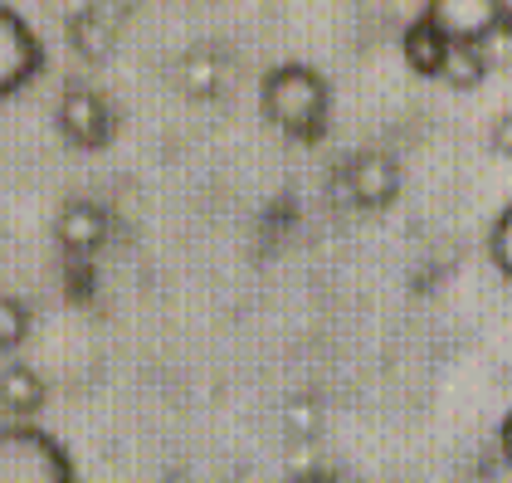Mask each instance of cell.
I'll return each mask as SVG.
<instances>
[{"label":"cell","mask_w":512,"mask_h":483,"mask_svg":"<svg viewBox=\"0 0 512 483\" xmlns=\"http://www.w3.org/2000/svg\"><path fill=\"white\" fill-rule=\"evenodd\" d=\"M259 103H264V118L274 127H283L288 137L313 142V137H322L327 113H332V88L313 64L288 59V64H274L259 79Z\"/></svg>","instance_id":"obj_1"},{"label":"cell","mask_w":512,"mask_h":483,"mask_svg":"<svg viewBox=\"0 0 512 483\" xmlns=\"http://www.w3.org/2000/svg\"><path fill=\"white\" fill-rule=\"evenodd\" d=\"M0 483H79L69 449L30 420L0 425Z\"/></svg>","instance_id":"obj_2"},{"label":"cell","mask_w":512,"mask_h":483,"mask_svg":"<svg viewBox=\"0 0 512 483\" xmlns=\"http://www.w3.org/2000/svg\"><path fill=\"white\" fill-rule=\"evenodd\" d=\"M54 122L69 142L79 147H103L113 137V103L98 83L88 79H69L59 88V103H54Z\"/></svg>","instance_id":"obj_3"},{"label":"cell","mask_w":512,"mask_h":483,"mask_svg":"<svg viewBox=\"0 0 512 483\" xmlns=\"http://www.w3.org/2000/svg\"><path fill=\"white\" fill-rule=\"evenodd\" d=\"M425 15H430L454 44H483L488 35L503 30L508 0H430Z\"/></svg>","instance_id":"obj_4"},{"label":"cell","mask_w":512,"mask_h":483,"mask_svg":"<svg viewBox=\"0 0 512 483\" xmlns=\"http://www.w3.org/2000/svg\"><path fill=\"white\" fill-rule=\"evenodd\" d=\"M35 69H40V35L15 5L0 0V93H15L20 83H30Z\"/></svg>","instance_id":"obj_5"},{"label":"cell","mask_w":512,"mask_h":483,"mask_svg":"<svg viewBox=\"0 0 512 483\" xmlns=\"http://www.w3.org/2000/svg\"><path fill=\"white\" fill-rule=\"evenodd\" d=\"M342 181H347L352 201L366 205V210L391 205L395 191H400V161H395L386 147H366V152H356V157L347 161Z\"/></svg>","instance_id":"obj_6"},{"label":"cell","mask_w":512,"mask_h":483,"mask_svg":"<svg viewBox=\"0 0 512 483\" xmlns=\"http://www.w3.org/2000/svg\"><path fill=\"white\" fill-rule=\"evenodd\" d=\"M54 240L64 244L74 259L93 254L98 244L108 240V210L98 201H88V196H69L59 205V215H54Z\"/></svg>","instance_id":"obj_7"},{"label":"cell","mask_w":512,"mask_h":483,"mask_svg":"<svg viewBox=\"0 0 512 483\" xmlns=\"http://www.w3.org/2000/svg\"><path fill=\"white\" fill-rule=\"evenodd\" d=\"M44 401H49V386H44V376L35 366H25V362L0 366V415L30 420V415L44 410Z\"/></svg>","instance_id":"obj_8"},{"label":"cell","mask_w":512,"mask_h":483,"mask_svg":"<svg viewBox=\"0 0 512 483\" xmlns=\"http://www.w3.org/2000/svg\"><path fill=\"white\" fill-rule=\"evenodd\" d=\"M449 49L454 40L434 25L430 15L420 10L405 30H400V54H405V64L415 69V74H444V59H449Z\"/></svg>","instance_id":"obj_9"},{"label":"cell","mask_w":512,"mask_h":483,"mask_svg":"<svg viewBox=\"0 0 512 483\" xmlns=\"http://www.w3.org/2000/svg\"><path fill=\"white\" fill-rule=\"evenodd\" d=\"M483 74H488V54H483V44H454L449 59H444V74H439V79L454 83V88H473Z\"/></svg>","instance_id":"obj_10"},{"label":"cell","mask_w":512,"mask_h":483,"mask_svg":"<svg viewBox=\"0 0 512 483\" xmlns=\"http://www.w3.org/2000/svg\"><path fill=\"white\" fill-rule=\"evenodd\" d=\"M30 337V308L15 293H0V352H15Z\"/></svg>","instance_id":"obj_11"},{"label":"cell","mask_w":512,"mask_h":483,"mask_svg":"<svg viewBox=\"0 0 512 483\" xmlns=\"http://www.w3.org/2000/svg\"><path fill=\"white\" fill-rule=\"evenodd\" d=\"M181 79H186L191 93H215L220 88V59H215V49H191Z\"/></svg>","instance_id":"obj_12"},{"label":"cell","mask_w":512,"mask_h":483,"mask_svg":"<svg viewBox=\"0 0 512 483\" xmlns=\"http://www.w3.org/2000/svg\"><path fill=\"white\" fill-rule=\"evenodd\" d=\"M488 254H493V264L512 279V201L498 210V220H493V230H488Z\"/></svg>","instance_id":"obj_13"},{"label":"cell","mask_w":512,"mask_h":483,"mask_svg":"<svg viewBox=\"0 0 512 483\" xmlns=\"http://www.w3.org/2000/svg\"><path fill=\"white\" fill-rule=\"evenodd\" d=\"M493 147H498V152H512V113H503V118L493 122Z\"/></svg>","instance_id":"obj_14"},{"label":"cell","mask_w":512,"mask_h":483,"mask_svg":"<svg viewBox=\"0 0 512 483\" xmlns=\"http://www.w3.org/2000/svg\"><path fill=\"white\" fill-rule=\"evenodd\" d=\"M498 444H503V459H508V469H512V410L503 415V430H498Z\"/></svg>","instance_id":"obj_15"},{"label":"cell","mask_w":512,"mask_h":483,"mask_svg":"<svg viewBox=\"0 0 512 483\" xmlns=\"http://www.w3.org/2000/svg\"><path fill=\"white\" fill-rule=\"evenodd\" d=\"M288 483H337L332 474H322V469H313V474H298V479H288Z\"/></svg>","instance_id":"obj_16"},{"label":"cell","mask_w":512,"mask_h":483,"mask_svg":"<svg viewBox=\"0 0 512 483\" xmlns=\"http://www.w3.org/2000/svg\"><path fill=\"white\" fill-rule=\"evenodd\" d=\"M503 30H508V35H512V5H508V15H503Z\"/></svg>","instance_id":"obj_17"}]
</instances>
